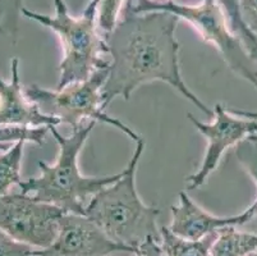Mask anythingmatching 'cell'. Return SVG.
Masks as SVG:
<instances>
[{
	"label": "cell",
	"instance_id": "11",
	"mask_svg": "<svg viewBox=\"0 0 257 256\" xmlns=\"http://www.w3.org/2000/svg\"><path fill=\"white\" fill-rule=\"evenodd\" d=\"M60 124L58 118L44 114L22 89L20 78V59L11 60V79L0 77V126L51 127Z\"/></svg>",
	"mask_w": 257,
	"mask_h": 256
},
{
	"label": "cell",
	"instance_id": "4",
	"mask_svg": "<svg viewBox=\"0 0 257 256\" xmlns=\"http://www.w3.org/2000/svg\"><path fill=\"white\" fill-rule=\"evenodd\" d=\"M55 14H41L22 8V16L50 28L59 37L63 59L59 64L58 89L73 82L83 81L99 68H106L110 62L102 59L107 54L106 44L97 27V7L100 0H90L83 13L74 17L69 13L65 0H53Z\"/></svg>",
	"mask_w": 257,
	"mask_h": 256
},
{
	"label": "cell",
	"instance_id": "9",
	"mask_svg": "<svg viewBox=\"0 0 257 256\" xmlns=\"http://www.w3.org/2000/svg\"><path fill=\"white\" fill-rule=\"evenodd\" d=\"M118 251L135 253L115 242L96 223L82 214L65 213L59 219L58 236L49 247L34 250L35 256H110Z\"/></svg>",
	"mask_w": 257,
	"mask_h": 256
},
{
	"label": "cell",
	"instance_id": "7",
	"mask_svg": "<svg viewBox=\"0 0 257 256\" xmlns=\"http://www.w3.org/2000/svg\"><path fill=\"white\" fill-rule=\"evenodd\" d=\"M65 211L29 194L0 196V229L18 242L45 248L55 241Z\"/></svg>",
	"mask_w": 257,
	"mask_h": 256
},
{
	"label": "cell",
	"instance_id": "10",
	"mask_svg": "<svg viewBox=\"0 0 257 256\" xmlns=\"http://www.w3.org/2000/svg\"><path fill=\"white\" fill-rule=\"evenodd\" d=\"M172 224L169 229L177 236L188 239H201L209 234L218 233L225 227H237L251 222L257 215L253 205L238 215L216 217L198 206L186 194L179 192V204L172 206Z\"/></svg>",
	"mask_w": 257,
	"mask_h": 256
},
{
	"label": "cell",
	"instance_id": "26",
	"mask_svg": "<svg viewBox=\"0 0 257 256\" xmlns=\"http://www.w3.org/2000/svg\"><path fill=\"white\" fill-rule=\"evenodd\" d=\"M248 256H257V252H252L251 255H248Z\"/></svg>",
	"mask_w": 257,
	"mask_h": 256
},
{
	"label": "cell",
	"instance_id": "16",
	"mask_svg": "<svg viewBox=\"0 0 257 256\" xmlns=\"http://www.w3.org/2000/svg\"><path fill=\"white\" fill-rule=\"evenodd\" d=\"M49 127H25V126H0V142L16 144L18 141L34 142L43 145L45 142Z\"/></svg>",
	"mask_w": 257,
	"mask_h": 256
},
{
	"label": "cell",
	"instance_id": "24",
	"mask_svg": "<svg viewBox=\"0 0 257 256\" xmlns=\"http://www.w3.org/2000/svg\"><path fill=\"white\" fill-rule=\"evenodd\" d=\"M12 145L13 144H4V142H0V152H3V151H6V150H8Z\"/></svg>",
	"mask_w": 257,
	"mask_h": 256
},
{
	"label": "cell",
	"instance_id": "19",
	"mask_svg": "<svg viewBox=\"0 0 257 256\" xmlns=\"http://www.w3.org/2000/svg\"><path fill=\"white\" fill-rule=\"evenodd\" d=\"M23 0H0V31L16 37Z\"/></svg>",
	"mask_w": 257,
	"mask_h": 256
},
{
	"label": "cell",
	"instance_id": "8",
	"mask_svg": "<svg viewBox=\"0 0 257 256\" xmlns=\"http://www.w3.org/2000/svg\"><path fill=\"white\" fill-rule=\"evenodd\" d=\"M189 121L207 140L204 160L197 172L188 176V190H195L206 183L207 178L219 166L224 152L242 141L257 136V113L230 112L221 104L215 105L214 121L204 123L188 113Z\"/></svg>",
	"mask_w": 257,
	"mask_h": 256
},
{
	"label": "cell",
	"instance_id": "3",
	"mask_svg": "<svg viewBox=\"0 0 257 256\" xmlns=\"http://www.w3.org/2000/svg\"><path fill=\"white\" fill-rule=\"evenodd\" d=\"M145 145L144 137L136 141V149L121 177L93 195L85 206V215L113 241L135 252L150 237L160 242V229L156 224L160 209L146 205L136 189V170Z\"/></svg>",
	"mask_w": 257,
	"mask_h": 256
},
{
	"label": "cell",
	"instance_id": "13",
	"mask_svg": "<svg viewBox=\"0 0 257 256\" xmlns=\"http://www.w3.org/2000/svg\"><path fill=\"white\" fill-rule=\"evenodd\" d=\"M257 250V234L225 227L218 232L211 256H248Z\"/></svg>",
	"mask_w": 257,
	"mask_h": 256
},
{
	"label": "cell",
	"instance_id": "15",
	"mask_svg": "<svg viewBox=\"0 0 257 256\" xmlns=\"http://www.w3.org/2000/svg\"><path fill=\"white\" fill-rule=\"evenodd\" d=\"M218 3L220 4L224 13H225L229 27H230V30H232L235 36L239 37L246 50L251 48L252 45H254V44H257V37L249 31L242 20V16H240V0H218Z\"/></svg>",
	"mask_w": 257,
	"mask_h": 256
},
{
	"label": "cell",
	"instance_id": "12",
	"mask_svg": "<svg viewBox=\"0 0 257 256\" xmlns=\"http://www.w3.org/2000/svg\"><path fill=\"white\" fill-rule=\"evenodd\" d=\"M218 233L201 239H188L177 236L169 227L160 228V245L168 256H211V247Z\"/></svg>",
	"mask_w": 257,
	"mask_h": 256
},
{
	"label": "cell",
	"instance_id": "22",
	"mask_svg": "<svg viewBox=\"0 0 257 256\" xmlns=\"http://www.w3.org/2000/svg\"><path fill=\"white\" fill-rule=\"evenodd\" d=\"M135 256H168L161 247L160 242L154 237L147 238L140 247L136 248Z\"/></svg>",
	"mask_w": 257,
	"mask_h": 256
},
{
	"label": "cell",
	"instance_id": "25",
	"mask_svg": "<svg viewBox=\"0 0 257 256\" xmlns=\"http://www.w3.org/2000/svg\"><path fill=\"white\" fill-rule=\"evenodd\" d=\"M249 138H252V140L257 141V136H252V137H249Z\"/></svg>",
	"mask_w": 257,
	"mask_h": 256
},
{
	"label": "cell",
	"instance_id": "23",
	"mask_svg": "<svg viewBox=\"0 0 257 256\" xmlns=\"http://www.w3.org/2000/svg\"><path fill=\"white\" fill-rule=\"evenodd\" d=\"M247 51H248L251 59L257 64V44H254V45H252L251 48L247 49Z\"/></svg>",
	"mask_w": 257,
	"mask_h": 256
},
{
	"label": "cell",
	"instance_id": "18",
	"mask_svg": "<svg viewBox=\"0 0 257 256\" xmlns=\"http://www.w3.org/2000/svg\"><path fill=\"white\" fill-rule=\"evenodd\" d=\"M235 155H237L240 165L244 168V170L248 173L249 177L253 180L257 186V141L252 140V138L242 141L240 144L235 146ZM252 205L257 211V197Z\"/></svg>",
	"mask_w": 257,
	"mask_h": 256
},
{
	"label": "cell",
	"instance_id": "5",
	"mask_svg": "<svg viewBox=\"0 0 257 256\" xmlns=\"http://www.w3.org/2000/svg\"><path fill=\"white\" fill-rule=\"evenodd\" d=\"M124 12L149 13L168 12L196 28L202 40L218 49L228 67L242 78L251 82L257 90V64L251 59L239 37L229 27L228 20L218 0H202L198 6H187L175 0H128Z\"/></svg>",
	"mask_w": 257,
	"mask_h": 256
},
{
	"label": "cell",
	"instance_id": "2",
	"mask_svg": "<svg viewBox=\"0 0 257 256\" xmlns=\"http://www.w3.org/2000/svg\"><path fill=\"white\" fill-rule=\"evenodd\" d=\"M95 121L73 128L69 136H63L57 127H49L53 137L59 146L57 160L53 164L40 161L41 175L39 177L21 181L22 194H29L36 200L51 204L65 213L85 215V201L109 186L123 175L120 173L104 177H86L78 166L79 152L85 146Z\"/></svg>",
	"mask_w": 257,
	"mask_h": 256
},
{
	"label": "cell",
	"instance_id": "20",
	"mask_svg": "<svg viewBox=\"0 0 257 256\" xmlns=\"http://www.w3.org/2000/svg\"><path fill=\"white\" fill-rule=\"evenodd\" d=\"M0 256H35L34 247L18 242L0 229Z\"/></svg>",
	"mask_w": 257,
	"mask_h": 256
},
{
	"label": "cell",
	"instance_id": "17",
	"mask_svg": "<svg viewBox=\"0 0 257 256\" xmlns=\"http://www.w3.org/2000/svg\"><path fill=\"white\" fill-rule=\"evenodd\" d=\"M125 0H100L97 7V27L104 35L110 34L119 22V16Z\"/></svg>",
	"mask_w": 257,
	"mask_h": 256
},
{
	"label": "cell",
	"instance_id": "14",
	"mask_svg": "<svg viewBox=\"0 0 257 256\" xmlns=\"http://www.w3.org/2000/svg\"><path fill=\"white\" fill-rule=\"evenodd\" d=\"M26 141H18L0 154V196L8 194L9 189L22 181V159Z\"/></svg>",
	"mask_w": 257,
	"mask_h": 256
},
{
	"label": "cell",
	"instance_id": "1",
	"mask_svg": "<svg viewBox=\"0 0 257 256\" xmlns=\"http://www.w3.org/2000/svg\"><path fill=\"white\" fill-rule=\"evenodd\" d=\"M168 12L128 13L110 34L104 35L111 62L102 88V107L116 98L130 100L140 86L161 81L170 84L189 103L212 117L214 112L187 88L179 68V42L175 37L179 23Z\"/></svg>",
	"mask_w": 257,
	"mask_h": 256
},
{
	"label": "cell",
	"instance_id": "21",
	"mask_svg": "<svg viewBox=\"0 0 257 256\" xmlns=\"http://www.w3.org/2000/svg\"><path fill=\"white\" fill-rule=\"evenodd\" d=\"M240 16L247 28L257 37V0H240Z\"/></svg>",
	"mask_w": 257,
	"mask_h": 256
},
{
	"label": "cell",
	"instance_id": "6",
	"mask_svg": "<svg viewBox=\"0 0 257 256\" xmlns=\"http://www.w3.org/2000/svg\"><path fill=\"white\" fill-rule=\"evenodd\" d=\"M109 74V67L99 68L88 78L67 84L58 90H46L37 84H31L25 90L26 96L37 104L44 114L58 118L60 123H67L77 128L83 121L110 124L111 127L125 133L135 142L141 138L137 132L130 128L120 119L107 116L102 107V88Z\"/></svg>",
	"mask_w": 257,
	"mask_h": 256
}]
</instances>
